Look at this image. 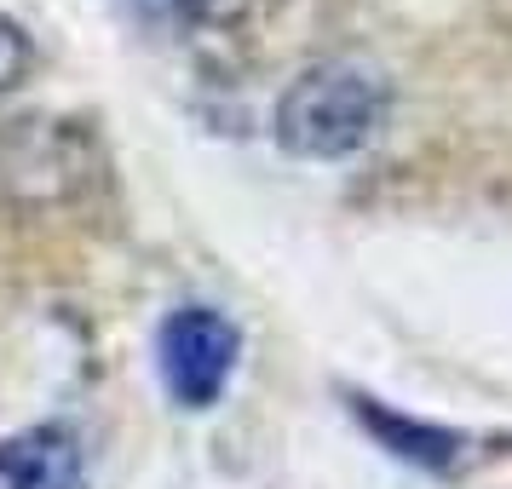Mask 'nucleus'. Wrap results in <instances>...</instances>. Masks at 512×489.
<instances>
[{
	"mask_svg": "<svg viewBox=\"0 0 512 489\" xmlns=\"http://www.w3.org/2000/svg\"><path fill=\"white\" fill-rule=\"evenodd\" d=\"M386 81L363 64H311L282 87L271 139L300 162H346L386 127Z\"/></svg>",
	"mask_w": 512,
	"mask_h": 489,
	"instance_id": "1",
	"label": "nucleus"
},
{
	"mask_svg": "<svg viewBox=\"0 0 512 489\" xmlns=\"http://www.w3.org/2000/svg\"><path fill=\"white\" fill-rule=\"evenodd\" d=\"M242 334L213 305H179L156 334V369L179 409H213L236 374Z\"/></svg>",
	"mask_w": 512,
	"mask_h": 489,
	"instance_id": "2",
	"label": "nucleus"
},
{
	"mask_svg": "<svg viewBox=\"0 0 512 489\" xmlns=\"http://www.w3.org/2000/svg\"><path fill=\"white\" fill-rule=\"evenodd\" d=\"M87 484V449L70 426L41 420L12 438H0V489H81Z\"/></svg>",
	"mask_w": 512,
	"mask_h": 489,
	"instance_id": "3",
	"label": "nucleus"
},
{
	"mask_svg": "<svg viewBox=\"0 0 512 489\" xmlns=\"http://www.w3.org/2000/svg\"><path fill=\"white\" fill-rule=\"evenodd\" d=\"M346 403H351V415H357V426H363L386 455H397V461L420 466V472H449V466L461 461V449H466L461 432L403 415V409H392V403H380V397H369V392H346Z\"/></svg>",
	"mask_w": 512,
	"mask_h": 489,
	"instance_id": "4",
	"label": "nucleus"
},
{
	"mask_svg": "<svg viewBox=\"0 0 512 489\" xmlns=\"http://www.w3.org/2000/svg\"><path fill=\"white\" fill-rule=\"evenodd\" d=\"M29 64H35V47H29V35L12 18H0V93H12L18 81L29 75Z\"/></svg>",
	"mask_w": 512,
	"mask_h": 489,
	"instance_id": "5",
	"label": "nucleus"
},
{
	"mask_svg": "<svg viewBox=\"0 0 512 489\" xmlns=\"http://www.w3.org/2000/svg\"><path fill=\"white\" fill-rule=\"evenodd\" d=\"M127 6L150 24H196L208 12V0H127Z\"/></svg>",
	"mask_w": 512,
	"mask_h": 489,
	"instance_id": "6",
	"label": "nucleus"
}]
</instances>
